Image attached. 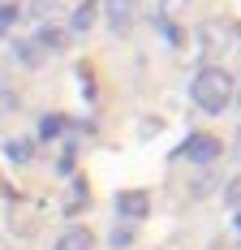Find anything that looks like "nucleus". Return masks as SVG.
I'll list each match as a JSON object with an SVG mask.
<instances>
[{
    "label": "nucleus",
    "mask_w": 241,
    "mask_h": 250,
    "mask_svg": "<svg viewBox=\"0 0 241 250\" xmlns=\"http://www.w3.org/2000/svg\"><path fill=\"white\" fill-rule=\"evenodd\" d=\"M190 95H194V104H198L207 117H216V112H224V108L233 104L237 82H233L228 69H220V65H202V69L194 74V82H190Z\"/></svg>",
    "instance_id": "nucleus-1"
},
{
    "label": "nucleus",
    "mask_w": 241,
    "mask_h": 250,
    "mask_svg": "<svg viewBox=\"0 0 241 250\" xmlns=\"http://www.w3.org/2000/svg\"><path fill=\"white\" fill-rule=\"evenodd\" d=\"M99 13L112 35H129L138 22V0H99Z\"/></svg>",
    "instance_id": "nucleus-2"
},
{
    "label": "nucleus",
    "mask_w": 241,
    "mask_h": 250,
    "mask_svg": "<svg viewBox=\"0 0 241 250\" xmlns=\"http://www.w3.org/2000/svg\"><path fill=\"white\" fill-rule=\"evenodd\" d=\"M220 151H224V147H220L216 134H190V138L181 143L177 155H181V160H194V164H216Z\"/></svg>",
    "instance_id": "nucleus-3"
},
{
    "label": "nucleus",
    "mask_w": 241,
    "mask_h": 250,
    "mask_svg": "<svg viewBox=\"0 0 241 250\" xmlns=\"http://www.w3.org/2000/svg\"><path fill=\"white\" fill-rule=\"evenodd\" d=\"M117 211L129 220V225H138L146 211H151V194H146V190H120L117 194Z\"/></svg>",
    "instance_id": "nucleus-4"
},
{
    "label": "nucleus",
    "mask_w": 241,
    "mask_h": 250,
    "mask_svg": "<svg viewBox=\"0 0 241 250\" xmlns=\"http://www.w3.org/2000/svg\"><path fill=\"white\" fill-rule=\"evenodd\" d=\"M52 250H95V233H91L86 225H69L60 237H56Z\"/></svg>",
    "instance_id": "nucleus-5"
},
{
    "label": "nucleus",
    "mask_w": 241,
    "mask_h": 250,
    "mask_svg": "<svg viewBox=\"0 0 241 250\" xmlns=\"http://www.w3.org/2000/svg\"><path fill=\"white\" fill-rule=\"evenodd\" d=\"M95 22H99V0H82L69 13V30H78V35H86Z\"/></svg>",
    "instance_id": "nucleus-6"
},
{
    "label": "nucleus",
    "mask_w": 241,
    "mask_h": 250,
    "mask_svg": "<svg viewBox=\"0 0 241 250\" xmlns=\"http://www.w3.org/2000/svg\"><path fill=\"white\" fill-rule=\"evenodd\" d=\"M13 52H18V61H22V65H30V69H35V65H43V48H39L35 39H18V43H13Z\"/></svg>",
    "instance_id": "nucleus-7"
},
{
    "label": "nucleus",
    "mask_w": 241,
    "mask_h": 250,
    "mask_svg": "<svg viewBox=\"0 0 241 250\" xmlns=\"http://www.w3.org/2000/svg\"><path fill=\"white\" fill-rule=\"evenodd\" d=\"M4 155H9L13 164H30V155H35V143H26V138H9V143H4Z\"/></svg>",
    "instance_id": "nucleus-8"
},
{
    "label": "nucleus",
    "mask_w": 241,
    "mask_h": 250,
    "mask_svg": "<svg viewBox=\"0 0 241 250\" xmlns=\"http://www.w3.org/2000/svg\"><path fill=\"white\" fill-rule=\"evenodd\" d=\"M134 237H138V225H129V220H120V225L112 229V233H108V242H112L117 250H125L129 242H134Z\"/></svg>",
    "instance_id": "nucleus-9"
},
{
    "label": "nucleus",
    "mask_w": 241,
    "mask_h": 250,
    "mask_svg": "<svg viewBox=\"0 0 241 250\" xmlns=\"http://www.w3.org/2000/svg\"><path fill=\"white\" fill-rule=\"evenodd\" d=\"M65 117H60V112H48V117H43V121H39V138H56V134H60V129H65Z\"/></svg>",
    "instance_id": "nucleus-10"
},
{
    "label": "nucleus",
    "mask_w": 241,
    "mask_h": 250,
    "mask_svg": "<svg viewBox=\"0 0 241 250\" xmlns=\"http://www.w3.org/2000/svg\"><path fill=\"white\" fill-rule=\"evenodd\" d=\"M224 199H228V207H233V211H241V173L224 186Z\"/></svg>",
    "instance_id": "nucleus-11"
},
{
    "label": "nucleus",
    "mask_w": 241,
    "mask_h": 250,
    "mask_svg": "<svg viewBox=\"0 0 241 250\" xmlns=\"http://www.w3.org/2000/svg\"><path fill=\"white\" fill-rule=\"evenodd\" d=\"M164 39H168V43H181L185 35H181V26H177V22H164Z\"/></svg>",
    "instance_id": "nucleus-12"
},
{
    "label": "nucleus",
    "mask_w": 241,
    "mask_h": 250,
    "mask_svg": "<svg viewBox=\"0 0 241 250\" xmlns=\"http://www.w3.org/2000/svg\"><path fill=\"white\" fill-rule=\"evenodd\" d=\"M237 233H241V211H237Z\"/></svg>",
    "instance_id": "nucleus-13"
},
{
    "label": "nucleus",
    "mask_w": 241,
    "mask_h": 250,
    "mask_svg": "<svg viewBox=\"0 0 241 250\" xmlns=\"http://www.w3.org/2000/svg\"><path fill=\"white\" fill-rule=\"evenodd\" d=\"M237 250H241V246H237Z\"/></svg>",
    "instance_id": "nucleus-14"
}]
</instances>
